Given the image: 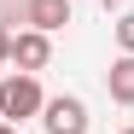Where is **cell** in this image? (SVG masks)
<instances>
[{
  "mask_svg": "<svg viewBox=\"0 0 134 134\" xmlns=\"http://www.w3.org/2000/svg\"><path fill=\"white\" fill-rule=\"evenodd\" d=\"M24 24L41 29V35H53L70 24V0H24Z\"/></svg>",
  "mask_w": 134,
  "mask_h": 134,
  "instance_id": "277c9868",
  "label": "cell"
},
{
  "mask_svg": "<svg viewBox=\"0 0 134 134\" xmlns=\"http://www.w3.org/2000/svg\"><path fill=\"white\" fill-rule=\"evenodd\" d=\"M0 64H12V35L0 29Z\"/></svg>",
  "mask_w": 134,
  "mask_h": 134,
  "instance_id": "52a82bcc",
  "label": "cell"
},
{
  "mask_svg": "<svg viewBox=\"0 0 134 134\" xmlns=\"http://www.w3.org/2000/svg\"><path fill=\"white\" fill-rule=\"evenodd\" d=\"M41 105H47V93H41V82H35L29 70H18V76H0V117H6V122L41 117Z\"/></svg>",
  "mask_w": 134,
  "mask_h": 134,
  "instance_id": "6da1fadb",
  "label": "cell"
},
{
  "mask_svg": "<svg viewBox=\"0 0 134 134\" xmlns=\"http://www.w3.org/2000/svg\"><path fill=\"white\" fill-rule=\"evenodd\" d=\"M122 134H134V128H122Z\"/></svg>",
  "mask_w": 134,
  "mask_h": 134,
  "instance_id": "9c48e42d",
  "label": "cell"
},
{
  "mask_svg": "<svg viewBox=\"0 0 134 134\" xmlns=\"http://www.w3.org/2000/svg\"><path fill=\"white\" fill-rule=\"evenodd\" d=\"M117 47H122V53H134V12H122V18H117Z\"/></svg>",
  "mask_w": 134,
  "mask_h": 134,
  "instance_id": "8992f818",
  "label": "cell"
},
{
  "mask_svg": "<svg viewBox=\"0 0 134 134\" xmlns=\"http://www.w3.org/2000/svg\"><path fill=\"white\" fill-rule=\"evenodd\" d=\"M0 134H18V122H6V117H0Z\"/></svg>",
  "mask_w": 134,
  "mask_h": 134,
  "instance_id": "ba28073f",
  "label": "cell"
},
{
  "mask_svg": "<svg viewBox=\"0 0 134 134\" xmlns=\"http://www.w3.org/2000/svg\"><path fill=\"white\" fill-rule=\"evenodd\" d=\"M105 93L117 99V105H134V53L111 58V70H105Z\"/></svg>",
  "mask_w": 134,
  "mask_h": 134,
  "instance_id": "5b68a950",
  "label": "cell"
},
{
  "mask_svg": "<svg viewBox=\"0 0 134 134\" xmlns=\"http://www.w3.org/2000/svg\"><path fill=\"white\" fill-rule=\"evenodd\" d=\"M47 58H53V41L47 35H41V29H18L12 35V64H18V70H47Z\"/></svg>",
  "mask_w": 134,
  "mask_h": 134,
  "instance_id": "3957f363",
  "label": "cell"
},
{
  "mask_svg": "<svg viewBox=\"0 0 134 134\" xmlns=\"http://www.w3.org/2000/svg\"><path fill=\"white\" fill-rule=\"evenodd\" d=\"M41 128L47 134H87V105L76 93H58V99L41 105Z\"/></svg>",
  "mask_w": 134,
  "mask_h": 134,
  "instance_id": "7a4b0ae2",
  "label": "cell"
}]
</instances>
